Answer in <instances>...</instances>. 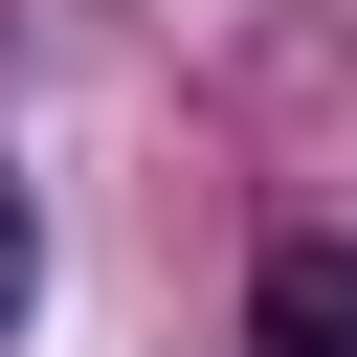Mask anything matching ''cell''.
<instances>
[{"label":"cell","instance_id":"6da1fadb","mask_svg":"<svg viewBox=\"0 0 357 357\" xmlns=\"http://www.w3.org/2000/svg\"><path fill=\"white\" fill-rule=\"evenodd\" d=\"M245 357H357V245H335V223H290V245L245 268Z\"/></svg>","mask_w":357,"mask_h":357},{"label":"cell","instance_id":"7a4b0ae2","mask_svg":"<svg viewBox=\"0 0 357 357\" xmlns=\"http://www.w3.org/2000/svg\"><path fill=\"white\" fill-rule=\"evenodd\" d=\"M22 312H45V201L0 178V335H22Z\"/></svg>","mask_w":357,"mask_h":357}]
</instances>
